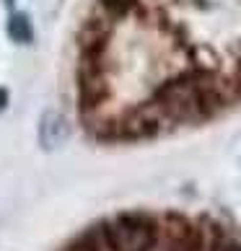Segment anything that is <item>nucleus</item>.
<instances>
[{
  "instance_id": "obj_3",
  "label": "nucleus",
  "mask_w": 241,
  "mask_h": 251,
  "mask_svg": "<svg viewBox=\"0 0 241 251\" xmlns=\"http://www.w3.org/2000/svg\"><path fill=\"white\" fill-rule=\"evenodd\" d=\"M169 220L174 226H171V236H169V244H166V251H208L210 241L205 238V230L194 228L192 223H187L179 215H174Z\"/></svg>"
},
{
  "instance_id": "obj_4",
  "label": "nucleus",
  "mask_w": 241,
  "mask_h": 251,
  "mask_svg": "<svg viewBox=\"0 0 241 251\" xmlns=\"http://www.w3.org/2000/svg\"><path fill=\"white\" fill-rule=\"evenodd\" d=\"M39 140L47 151H54L57 145L68 140V122H65L62 114H57V111L44 114L42 125H39Z\"/></svg>"
},
{
  "instance_id": "obj_7",
  "label": "nucleus",
  "mask_w": 241,
  "mask_h": 251,
  "mask_svg": "<svg viewBox=\"0 0 241 251\" xmlns=\"http://www.w3.org/2000/svg\"><path fill=\"white\" fill-rule=\"evenodd\" d=\"M208 251H241V244L239 241H234V238H228V236H215L208 244Z\"/></svg>"
},
{
  "instance_id": "obj_9",
  "label": "nucleus",
  "mask_w": 241,
  "mask_h": 251,
  "mask_svg": "<svg viewBox=\"0 0 241 251\" xmlns=\"http://www.w3.org/2000/svg\"><path fill=\"white\" fill-rule=\"evenodd\" d=\"M239 75H241V65H239Z\"/></svg>"
},
{
  "instance_id": "obj_6",
  "label": "nucleus",
  "mask_w": 241,
  "mask_h": 251,
  "mask_svg": "<svg viewBox=\"0 0 241 251\" xmlns=\"http://www.w3.org/2000/svg\"><path fill=\"white\" fill-rule=\"evenodd\" d=\"M99 3L109 16L119 18V16H127L130 11H133V8L137 5V0H99Z\"/></svg>"
},
{
  "instance_id": "obj_8",
  "label": "nucleus",
  "mask_w": 241,
  "mask_h": 251,
  "mask_svg": "<svg viewBox=\"0 0 241 251\" xmlns=\"http://www.w3.org/2000/svg\"><path fill=\"white\" fill-rule=\"evenodd\" d=\"M5 104H8V94H5V91H3V88H0V111H3V109H5Z\"/></svg>"
},
{
  "instance_id": "obj_5",
  "label": "nucleus",
  "mask_w": 241,
  "mask_h": 251,
  "mask_svg": "<svg viewBox=\"0 0 241 251\" xmlns=\"http://www.w3.org/2000/svg\"><path fill=\"white\" fill-rule=\"evenodd\" d=\"M8 36L16 42V44H29L34 39V29H31V21L26 18L24 13H16L8 24Z\"/></svg>"
},
{
  "instance_id": "obj_1",
  "label": "nucleus",
  "mask_w": 241,
  "mask_h": 251,
  "mask_svg": "<svg viewBox=\"0 0 241 251\" xmlns=\"http://www.w3.org/2000/svg\"><path fill=\"white\" fill-rule=\"evenodd\" d=\"M226 101V88L220 86L215 73L192 70L163 83L156 91L153 106L163 119L171 122H200L218 114Z\"/></svg>"
},
{
  "instance_id": "obj_2",
  "label": "nucleus",
  "mask_w": 241,
  "mask_h": 251,
  "mask_svg": "<svg viewBox=\"0 0 241 251\" xmlns=\"http://www.w3.org/2000/svg\"><path fill=\"white\" fill-rule=\"evenodd\" d=\"M101 228L109 251H153L159 244V223L148 212H125Z\"/></svg>"
}]
</instances>
